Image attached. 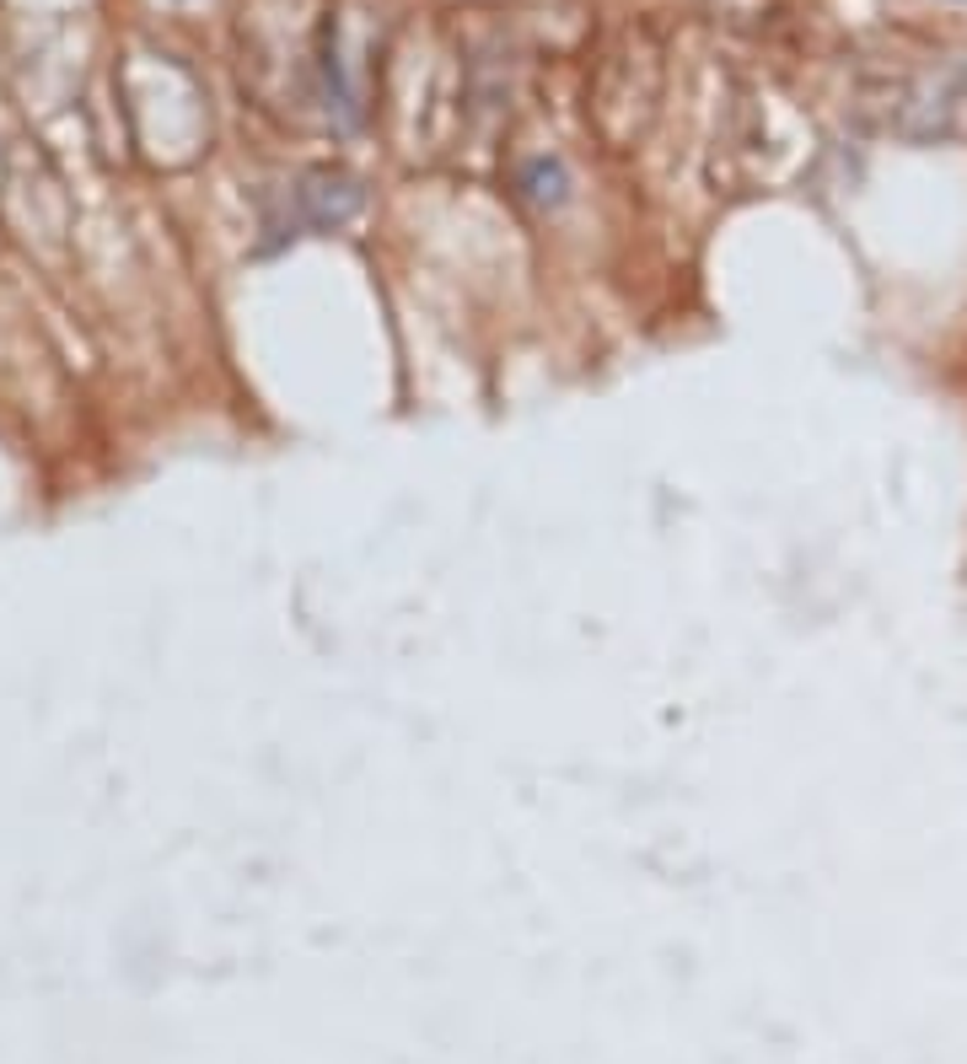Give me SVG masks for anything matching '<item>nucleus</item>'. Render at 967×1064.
<instances>
[{
  "label": "nucleus",
  "mask_w": 967,
  "mask_h": 1064,
  "mask_svg": "<svg viewBox=\"0 0 967 1064\" xmlns=\"http://www.w3.org/2000/svg\"><path fill=\"white\" fill-rule=\"evenodd\" d=\"M301 205H307V215L318 226H339V221H350L365 205V194L350 172H312L307 189H301Z\"/></svg>",
  "instance_id": "1"
},
{
  "label": "nucleus",
  "mask_w": 967,
  "mask_h": 1064,
  "mask_svg": "<svg viewBox=\"0 0 967 1064\" xmlns=\"http://www.w3.org/2000/svg\"><path fill=\"white\" fill-rule=\"evenodd\" d=\"M522 189L527 200H538V205H560L564 189H570V172H564L560 157H532L522 167Z\"/></svg>",
  "instance_id": "2"
}]
</instances>
